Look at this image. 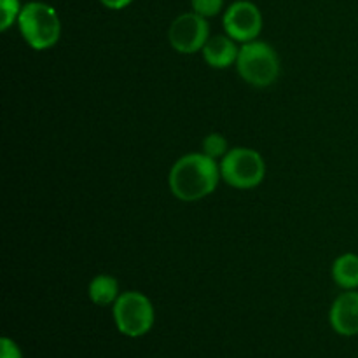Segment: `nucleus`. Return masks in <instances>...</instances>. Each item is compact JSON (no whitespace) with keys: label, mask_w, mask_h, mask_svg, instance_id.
Wrapping results in <instances>:
<instances>
[{"label":"nucleus","mask_w":358,"mask_h":358,"mask_svg":"<svg viewBox=\"0 0 358 358\" xmlns=\"http://www.w3.org/2000/svg\"><path fill=\"white\" fill-rule=\"evenodd\" d=\"M220 164L205 152L182 156L171 166L168 184L175 198L182 201H198L217 189L220 180Z\"/></svg>","instance_id":"obj_1"},{"label":"nucleus","mask_w":358,"mask_h":358,"mask_svg":"<svg viewBox=\"0 0 358 358\" xmlns=\"http://www.w3.org/2000/svg\"><path fill=\"white\" fill-rule=\"evenodd\" d=\"M17 27L28 45L34 49H49L59 41L62 23L55 7L44 2H28L21 9Z\"/></svg>","instance_id":"obj_2"},{"label":"nucleus","mask_w":358,"mask_h":358,"mask_svg":"<svg viewBox=\"0 0 358 358\" xmlns=\"http://www.w3.org/2000/svg\"><path fill=\"white\" fill-rule=\"evenodd\" d=\"M236 69L247 84L268 87L280 77V58L275 49L266 42H245L240 48Z\"/></svg>","instance_id":"obj_3"},{"label":"nucleus","mask_w":358,"mask_h":358,"mask_svg":"<svg viewBox=\"0 0 358 358\" xmlns=\"http://www.w3.org/2000/svg\"><path fill=\"white\" fill-rule=\"evenodd\" d=\"M220 177L236 189H254L264 180L266 163L261 154L248 147L227 150L220 161Z\"/></svg>","instance_id":"obj_4"},{"label":"nucleus","mask_w":358,"mask_h":358,"mask_svg":"<svg viewBox=\"0 0 358 358\" xmlns=\"http://www.w3.org/2000/svg\"><path fill=\"white\" fill-rule=\"evenodd\" d=\"M114 320L117 331L128 338L145 336L154 325V306L143 294L128 290L114 303Z\"/></svg>","instance_id":"obj_5"},{"label":"nucleus","mask_w":358,"mask_h":358,"mask_svg":"<svg viewBox=\"0 0 358 358\" xmlns=\"http://www.w3.org/2000/svg\"><path fill=\"white\" fill-rule=\"evenodd\" d=\"M208 38L210 27L206 17L199 16L194 10L175 17L168 30V41L171 48L182 55H194L196 51H203Z\"/></svg>","instance_id":"obj_6"},{"label":"nucleus","mask_w":358,"mask_h":358,"mask_svg":"<svg viewBox=\"0 0 358 358\" xmlns=\"http://www.w3.org/2000/svg\"><path fill=\"white\" fill-rule=\"evenodd\" d=\"M226 35L236 42H252L262 31V14L255 3L248 0H238L231 3L222 17Z\"/></svg>","instance_id":"obj_7"},{"label":"nucleus","mask_w":358,"mask_h":358,"mask_svg":"<svg viewBox=\"0 0 358 358\" xmlns=\"http://www.w3.org/2000/svg\"><path fill=\"white\" fill-rule=\"evenodd\" d=\"M329 320L338 334L346 338L358 334V290H346L334 301Z\"/></svg>","instance_id":"obj_8"},{"label":"nucleus","mask_w":358,"mask_h":358,"mask_svg":"<svg viewBox=\"0 0 358 358\" xmlns=\"http://www.w3.org/2000/svg\"><path fill=\"white\" fill-rule=\"evenodd\" d=\"M238 55H240V49H238L236 41L229 35L210 37L203 48V58L212 69H227L231 65H236Z\"/></svg>","instance_id":"obj_9"},{"label":"nucleus","mask_w":358,"mask_h":358,"mask_svg":"<svg viewBox=\"0 0 358 358\" xmlns=\"http://www.w3.org/2000/svg\"><path fill=\"white\" fill-rule=\"evenodd\" d=\"M332 278L341 289H358V255L345 254L338 257L332 264Z\"/></svg>","instance_id":"obj_10"},{"label":"nucleus","mask_w":358,"mask_h":358,"mask_svg":"<svg viewBox=\"0 0 358 358\" xmlns=\"http://www.w3.org/2000/svg\"><path fill=\"white\" fill-rule=\"evenodd\" d=\"M90 299L98 306H108L117 301L119 294V283L114 276L110 275H98L91 280L90 283Z\"/></svg>","instance_id":"obj_11"},{"label":"nucleus","mask_w":358,"mask_h":358,"mask_svg":"<svg viewBox=\"0 0 358 358\" xmlns=\"http://www.w3.org/2000/svg\"><path fill=\"white\" fill-rule=\"evenodd\" d=\"M21 3L20 0H0V13H2V17H0V30L6 31L13 27L17 21L21 14Z\"/></svg>","instance_id":"obj_12"},{"label":"nucleus","mask_w":358,"mask_h":358,"mask_svg":"<svg viewBox=\"0 0 358 358\" xmlns=\"http://www.w3.org/2000/svg\"><path fill=\"white\" fill-rule=\"evenodd\" d=\"M203 152H205L206 156L213 157V159L224 157L227 154L226 138H224L222 135H219V133H210V135L205 136V140H203Z\"/></svg>","instance_id":"obj_13"},{"label":"nucleus","mask_w":358,"mask_h":358,"mask_svg":"<svg viewBox=\"0 0 358 358\" xmlns=\"http://www.w3.org/2000/svg\"><path fill=\"white\" fill-rule=\"evenodd\" d=\"M191 6L194 13L203 17H212L222 10L224 0H191Z\"/></svg>","instance_id":"obj_14"},{"label":"nucleus","mask_w":358,"mask_h":358,"mask_svg":"<svg viewBox=\"0 0 358 358\" xmlns=\"http://www.w3.org/2000/svg\"><path fill=\"white\" fill-rule=\"evenodd\" d=\"M0 346H2V358H23L20 346H17L13 339L2 338Z\"/></svg>","instance_id":"obj_15"},{"label":"nucleus","mask_w":358,"mask_h":358,"mask_svg":"<svg viewBox=\"0 0 358 358\" xmlns=\"http://www.w3.org/2000/svg\"><path fill=\"white\" fill-rule=\"evenodd\" d=\"M100 2L103 3L107 9L119 10V9H124V7H128L133 0H100Z\"/></svg>","instance_id":"obj_16"}]
</instances>
